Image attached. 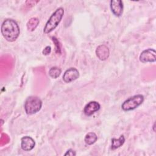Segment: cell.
<instances>
[{
  "instance_id": "obj_7",
  "label": "cell",
  "mask_w": 156,
  "mask_h": 156,
  "mask_svg": "<svg viewBox=\"0 0 156 156\" xmlns=\"http://www.w3.org/2000/svg\"><path fill=\"white\" fill-rule=\"evenodd\" d=\"M111 10L116 16H120L123 12V2L121 0H112L110 2Z\"/></svg>"
},
{
  "instance_id": "obj_16",
  "label": "cell",
  "mask_w": 156,
  "mask_h": 156,
  "mask_svg": "<svg viewBox=\"0 0 156 156\" xmlns=\"http://www.w3.org/2000/svg\"><path fill=\"white\" fill-rule=\"evenodd\" d=\"M51 52V46H46L42 51V53L43 55H49Z\"/></svg>"
},
{
  "instance_id": "obj_2",
  "label": "cell",
  "mask_w": 156,
  "mask_h": 156,
  "mask_svg": "<svg viewBox=\"0 0 156 156\" xmlns=\"http://www.w3.org/2000/svg\"><path fill=\"white\" fill-rule=\"evenodd\" d=\"M64 14V9L59 7L51 15L48 20L44 27L43 32L44 34H49L54 30L61 21Z\"/></svg>"
},
{
  "instance_id": "obj_14",
  "label": "cell",
  "mask_w": 156,
  "mask_h": 156,
  "mask_svg": "<svg viewBox=\"0 0 156 156\" xmlns=\"http://www.w3.org/2000/svg\"><path fill=\"white\" fill-rule=\"evenodd\" d=\"M61 69L57 67V66H54L50 68L49 70V75L53 79H57L58 77L60 76L61 74Z\"/></svg>"
},
{
  "instance_id": "obj_10",
  "label": "cell",
  "mask_w": 156,
  "mask_h": 156,
  "mask_svg": "<svg viewBox=\"0 0 156 156\" xmlns=\"http://www.w3.org/2000/svg\"><path fill=\"white\" fill-rule=\"evenodd\" d=\"M101 105L96 101H90L83 108V112L87 116H91L100 109Z\"/></svg>"
},
{
  "instance_id": "obj_8",
  "label": "cell",
  "mask_w": 156,
  "mask_h": 156,
  "mask_svg": "<svg viewBox=\"0 0 156 156\" xmlns=\"http://www.w3.org/2000/svg\"><path fill=\"white\" fill-rule=\"evenodd\" d=\"M21 147L24 151H30L33 149L35 145V142L32 138L29 136H25L21 139Z\"/></svg>"
},
{
  "instance_id": "obj_12",
  "label": "cell",
  "mask_w": 156,
  "mask_h": 156,
  "mask_svg": "<svg viewBox=\"0 0 156 156\" xmlns=\"http://www.w3.org/2000/svg\"><path fill=\"white\" fill-rule=\"evenodd\" d=\"M98 140V136L94 132H89L88 133L84 138V141L86 144L88 145H91L94 144Z\"/></svg>"
},
{
  "instance_id": "obj_5",
  "label": "cell",
  "mask_w": 156,
  "mask_h": 156,
  "mask_svg": "<svg viewBox=\"0 0 156 156\" xmlns=\"http://www.w3.org/2000/svg\"><path fill=\"white\" fill-rule=\"evenodd\" d=\"M139 58L142 63L155 62L156 60V52L154 49H147L140 54Z\"/></svg>"
},
{
  "instance_id": "obj_18",
  "label": "cell",
  "mask_w": 156,
  "mask_h": 156,
  "mask_svg": "<svg viewBox=\"0 0 156 156\" xmlns=\"http://www.w3.org/2000/svg\"><path fill=\"white\" fill-rule=\"evenodd\" d=\"M154 128H155V123L154 124V126H153V129H154V131H155V130H154Z\"/></svg>"
},
{
  "instance_id": "obj_3",
  "label": "cell",
  "mask_w": 156,
  "mask_h": 156,
  "mask_svg": "<svg viewBox=\"0 0 156 156\" xmlns=\"http://www.w3.org/2000/svg\"><path fill=\"white\" fill-rule=\"evenodd\" d=\"M42 107L41 100L37 96L27 98L24 102V110L27 115H33L40 111Z\"/></svg>"
},
{
  "instance_id": "obj_17",
  "label": "cell",
  "mask_w": 156,
  "mask_h": 156,
  "mask_svg": "<svg viewBox=\"0 0 156 156\" xmlns=\"http://www.w3.org/2000/svg\"><path fill=\"white\" fill-rule=\"evenodd\" d=\"M65 156H66V155H69V156H73V155H76V152L74 151V150H73V149H69V150H68L67 151H66V152L64 154Z\"/></svg>"
},
{
  "instance_id": "obj_15",
  "label": "cell",
  "mask_w": 156,
  "mask_h": 156,
  "mask_svg": "<svg viewBox=\"0 0 156 156\" xmlns=\"http://www.w3.org/2000/svg\"><path fill=\"white\" fill-rule=\"evenodd\" d=\"M52 40L54 42V43L55 44V51L57 53H59L60 54V47L59 45V41L57 40V38H55V37H52Z\"/></svg>"
},
{
  "instance_id": "obj_6",
  "label": "cell",
  "mask_w": 156,
  "mask_h": 156,
  "mask_svg": "<svg viewBox=\"0 0 156 156\" xmlns=\"http://www.w3.org/2000/svg\"><path fill=\"white\" fill-rule=\"evenodd\" d=\"M79 76V73L78 70L75 68H69L66 69L63 75V80L66 83H70L76 80Z\"/></svg>"
},
{
  "instance_id": "obj_9",
  "label": "cell",
  "mask_w": 156,
  "mask_h": 156,
  "mask_svg": "<svg viewBox=\"0 0 156 156\" xmlns=\"http://www.w3.org/2000/svg\"><path fill=\"white\" fill-rule=\"evenodd\" d=\"M96 54L99 60L104 61L108 58L110 51L107 46L105 44H101L97 47L96 49Z\"/></svg>"
},
{
  "instance_id": "obj_1",
  "label": "cell",
  "mask_w": 156,
  "mask_h": 156,
  "mask_svg": "<svg viewBox=\"0 0 156 156\" xmlns=\"http://www.w3.org/2000/svg\"><path fill=\"white\" fill-rule=\"evenodd\" d=\"M1 31L4 38L9 42L15 41L20 33L18 24L12 19H6L3 21Z\"/></svg>"
},
{
  "instance_id": "obj_13",
  "label": "cell",
  "mask_w": 156,
  "mask_h": 156,
  "mask_svg": "<svg viewBox=\"0 0 156 156\" xmlns=\"http://www.w3.org/2000/svg\"><path fill=\"white\" fill-rule=\"evenodd\" d=\"M39 24V20L37 18H31L27 23V29L29 31H34Z\"/></svg>"
},
{
  "instance_id": "obj_11",
  "label": "cell",
  "mask_w": 156,
  "mask_h": 156,
  "mask_svg": "<svg viewBox=\"0 0 156 156\" xmlns=\"http://www.w3.org/2000/svg\"><path fill=\"white\" fill-rule=\"evenodd\" d=\"M125 141V138L124 135H121L119 138H112V149H116L121 147Z\"/></svg>"
},
{
  "instance_id": "obj_4",
  "label": "cell",
  "mask_w": 156,
  "mask_h": 156,
  "mask_svg": "<svg viewBox=\"0 0 156 156\" xmlns=\"http://www.w3.org/2000/svg\"><path fill=\"white\" fill-rule=\"evenodd\" d=\"M144 101V96L141 94H136L126 99L121 105L124 111H130L135 109Z\"/></svg>"
}]
</instances>
